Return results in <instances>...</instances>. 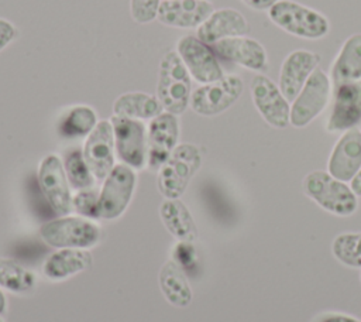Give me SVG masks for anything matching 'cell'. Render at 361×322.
<instances>
[{
	"label": "cell",
	"mask_w": 361,
	"mask_h": 322,
	"mask_svg": "<svg viewBox=\"0 0 361 322\" xmlns=\"http://www.w3.org/2000/svg\"><path fill=\"white\" fill-rule=\"evenodd\" d=\"M192 78L175 49L168 51L161 62L157 82V97L165 112L182 114L189 106Z\"/></svg>",
	"instance_id": "6da1fadb"
},
{
	"label": "cell",
	"mask_w": 361,
	"mask_h": 322,
	"mask_svg": "<svg viewBox=\"0 0 361 322\" xmlns=\"http://www.w3.org/2000/svg\"><path fill=\"white\" fill-rule=\"evenodd\" d=\"M202 164V155L195 144L176 145L158 169V189L166 199H179Z\"/></svg>",
	"instance_id": "7a4b0ae2"
},
{
	"label": "cell",
	"mask_w": 361,
	"mask_h": 322,
	"mask_svg": "<svg viewBox=\"0 0 361 322\" xmlns=\"http://www.w3.org/2000/svg\"><path fill=\"white\" fill-rule=\"evenodd\" d=\"M302 185L303 192L327 212L350 216L357 209V195L353 189L326 171L309 172Z\"/></svg>",
	"instance_id": "3957f363"
},
{
	"label": "cell",
	"mask_w": 361,
	"mask_h": 322,
	"mask_svg": "<svg viewBox=\"0 0 361 322\" xmlns=\"http://www.w3.org/2000/svg\"><path fill=\"white\" fill-rule=\"evenodd\" d=\"M268 16L279 28L300 38L317 40L330 30L323 14L292 0H278L268 8Z\"/></svg>",
	"instance_id": "277c9868"
},
{
	"label": "cell",
	"mask_w": 361,
	"mask_h": 322,
	"mask_svg": "<svg viewBox=\"0 0 361 322\" xmlns=\"http://www.w3.org/2000/svg\"><path fill=\"white\" fill-rule=\"evenodd\" d=\"M42 240L59 249H87L100 239V227L85 217L62 216L39 227Z\"/></svg>",
	"instance_id": "5b68a950"
},
{
	"label": "cell",
	"mask_w": 361,
	"mask_h": 322,
	"mask_svg": "<svg viewBox=\"0 0 361 322\" xmlns=\"http://www.w3.org/2000/svg\"><path fill=\"white\" fill-rule=\"evenodd\" d=\"M244 89L238 75H224L221 79L200 85L190 95L189 106L200 116H216L233 106Z\"/></svg>",
	"instance_id": "8992f818"
},
{
	"label": "cell",
	"mask_w": 361,
	"mask_h": 322,
	"mask_svg": "<svg viewBox=\"0 0 361 322\" xmlns=\"http://www.w3.org/2000/svg\"><path fill=\"white\" fill-rule=\"evenodd\" d=\"M135 172L126 164L114 165L99 191V219H116L128 206L134 188Z\"/></svg>",
	"instance_id": "52a82bcc"
},
{
	"label": "cell",
	"mask_w": 361,
	"mask_h": 322,
	"mask_svg": "<svg viewBox=\"0 0 361 322\" xmlns=\"http://www.w3.org/2000/svg\"><path fill=\"white\" fill-rule=\"evenodd\" d=\"M175 51L186 66L190 78H193L197 83H210L224 76L216 52L210 45L200 41L196 35L180 37L176 41Z\"/></svg>",
	"instance_id": "ba28073f"
},
{
	"label": "cell",
	"mask_w": 361,
	"mask_h": 322,
	"mask_svg": "<svg viewBox=\"0 0 361 322\" xmlns=\"http://www.w3.org/2000/svg\"><path fill=\"white\" fill-rule=\"evenodd\" d=\"M110 123L114 133V147L123 164L133 169L147 165V130L141 120L111 116Z\"/></svg>",
	"instance_id": "9c48e42d"
},
{
	"label": "cell",
	"mask_w": 361,
	"mask_h": 322,
	"mask_svg": "<svg viewBox=\"0 0 361 322\" xmlns=\"http://www.w3.org/2000/svg\"><path fill=\"white\" fill-rule=\"evenodd\" d=\"M330 97V79L326 72L316 68L290 106V124L307 126L326 107Z\"/></svg>",
	"instance_id": "30bf717a"
},
{
	"label": "cell",
	"mask_w": 361,
	"mask_h": 322,
	"mask_svg": "<svg viewBox=\"0 0 361 322\" xmlns=\"http://www.w3.org/2000/svg\"><path fill=\"white\" fill-rule=\"evenodd\" d=\"M39 188L59 216H66L73 209L71 184L68 181L63 162L56 154H48L42 158L38 168Z\"/></svg>",
	"instance_id": "8fae6325"
},
{
	"label": "cell",
	"mask_w": 361,
	"mask_h": 322,
	"mask_svg": "<svg viewBox=\"0 0 361 322\" xmlns=\"http://www.w3.org/2000/svg\"><path fill=\"white\" fill-rule=\"evenodd\" d=\"M179 121L169 112L151 119L147 130V167L158 171L178 145Z\"/></svg>",
	"instance_id": "7c38bea8"
},
{
	"label": "cell",
	"mask_w": 361,
	"mask_h": 322,
	"mask_svg": "<svg viewBox=\"0 0 361 322\" xmlns=\"http://www.w3.org/2000/svg\"><path fill=\"white\" fill-rule=\"evenodd\" d=\"M252 102L264 120L276 129H285L290 123V106L279 86L264 75H255L251 80Z\"/></svg>",
	"instance_id": "4fadbf2b"
},
{
	"label": "cell",
	"mask_w": 361,
	"mask_h": 322,
	"mask_svg": "<svg viewBox=\"0 0 361 322\" xmlns=\"http://www.w3.org/2000/svg\"><path fill=\"white\" fill-rule=\"evenodd\" d=\"M114 133L110 120H100L86 137L83 158L96 181H104L114 168Z\"/></svg>",
	"instance_id": "5bb4252c"
},
{
	"label": "cell",
	"mask_w": 361,
	"mask_h": 322,
	"mask_svg": "<svg viewBox=\"0 0 361 322\" xmlns=\"http://www.w3.org/2000/svg\"><path fill=\"white\" fill-rule=\"evenodd\" d=\"M361 123V79L334 85L329 131H345Z\"/></svg>",
	"instance_id": "9a60e30c"
},
{
	"label": "cell",
	"mask_w": 361,
	"mask_h": 322,
	"mask_svg": "<svg viewBox=\"0 0 361 322\" xmlns=\"http://www.w3.org/2000/svg\"><path fill=\"white\" fill-rule=\"evenodd\" d=\"M213 11L209 0H162L157 20L171 28H197Z\"/></svg>",
	"instance_id": "2e32d148"
},
{
	"label": "cell",
	"mask_w": 361,
	"mask_h": 322,
	"mask_svg": "<svg viewBox=\"0 0 361 322\" xmlns=\"http://www.w3.org/2000/svg\"><path fill=\"white\" fill-rule=\"evenodd\" d=\"M319 64L320 56L306 49H296L285 58L279 73V89L288 102L296 99Z\"/></svg>",
	"instance_id": "e0dca14e"
},
{
	"label": "cell",
	"mask_w": 361,
	"mask_h": 322,
	"mask_svg": "<svg viewBox=\"0 0 361 322\" xmlns=\"http://www.w3.org/2000/svg\"><path fill=\"white\" fill-rule=\"evenodd\" d=\"M361 169V131L345 130L329 158V174L343 182L351 181Z\"/></svg>",
	"instance_id": "ac0fdd59"
},
{
	"label": "cell",
	"mask_w": 361,
	"mask_h": 322,
	"mask_svg": "<svg viewBox=\"0 0 361 322\" xmlns=\"http://www.w3.org/2000/svg\"><path fill=\"white\" fill-rule=\"evenodd\" d=\"M210 47L216 55L250 71H265L268 66L265 48L254 38L245 35L231 37L220 40Z\"/></svg>",
	"instance_id": "d6986e66"
},
{
	"label": "cell",
	"mask_w": 361,
	"mask_h": 322,
	"mask_svg": "<svg viewBox=\"0 0 361 322\" xmlns=\"http://www.w3.org/2000/svg\"><path fill=\"white\" fill-rule=\"evenodd\" d=\"M250 30V24L240 11L234 8H219L196 28V37L204 44L213 45L224 38L247 35Z\"/></svg>",
	"instance_id": "ffe728a7"
},
{
	"label": "cell",
	"mask_w": 361,
	"mask_h": 322,
	"mask_svg": "<svg viewBox=\"0 0 361 322\" xmlns=\"http://www.w3.org/2000/svg\"><path fill=\"white\" fill-rule=\"evenodd\" d=\"M92 266V256L85 249H61L44 263V274L49 280H63Z\"/></svg>",
	"instance_id": "44dd1931"
},
{
	"label": "cell",
	"mask_w": 361,
	"mask_h": 322,
	"mask_svg": "<svg viewBox=\"0 0 361 322\" xmlns=\"http://www.w3.org/2000/svg\"><path fill=\"white\" fill-rule=\"evenodd\" d=\"M162 113V106L157 96L147 92H126L113 103V114L135 120H151Z\"/></svg>",
	"instance_id": "7402d4cb"
},
{
	"label": "cell",
	"mask_w": 361,
	"mask_h": 322,
	"mask_svg": "<svg viewBox=\"0 0 361 322\" xmlns=\"http://www.w3.org/2000/svg\"><path fill=\"white\" fill-rule=\"evenodd\" d=\"M159 216L166 229L179 240L192 243L197 236L195 220L188 206L179 199H165L159 206Z\"/></svg>",
	"instance_id": "603a6c76"
},
{
	"label": "cell",
	"mask_w": 361,
	"mask_h": 322,
	"mask_svg": "<svg viewBox=\"0 0 361 322\" xmlns=\"http://www.w3.org/2000/svg\"><path fill=\"white\" fill-rule=\"evenodd\" d=\"M331 79L334 85L361 79V34L348 37L343 44L331 68Z\"/></svg>",
	"instance_id": "cb8c5ba5"
},
{
	"label": "cell",
	"mask_w": 361,
	"mask_h": 322,
	"mask_svg": "<svg viewBox=\"0 0 361 322\" xmlns=\"http://www.w3.org/2000/svg\"><path fill=\"white\" fill-rule=\"evenodd\" d=\"M159 287L172 305L183 308L192 301V291L186 275L175 260H169L161 267Z\"/></svg>",
	"instance_id": "d4e9b609"
},
{
	"label": "cell",
	"mask_w": 361,
	"mask_h": 322,
	"mask_svg": "<svg viewBox=\"0 0 361 322\" xmlns=\"http://www.w3.org/2000/svg\"><path fill=\"white\" fill-rule=\"evenodd\" d=\"M97 123V114L93 107L87 105H75L61 116L56 130L63 138L87 137Z\"/></svg>",
	"instance_id": "484cf974"
},
{
	"label": "cell",
	"mask_w": 361,
	"mask_h": 322,
	"mask_svg": "<svg viewBox=\"0 0 361 322\" xmlns=\"http://www.w3.org/2000/svg\"><path fill=\"white\" fill-rule=\"evenodd\" d=\"M0 285L11 292H28L35 285L31 271L10 258H0Z\"/></svg>",
	"instance_id": "4316f807"
},
{
	"label": "cell",
	"mask_w": 361,
	"mask_h": 322,
	"mask_svg": "<svg viewBox=\"0 0 361 322\" xmlns=\"http://www.w3.org/2000/svg\"><path fill=\"white\" fill-rule=\"evenodd\" d=\"M63 168L68 181L75 189H86L94 185V175L83 158V153L79 148H71L63 155Z\"/></svg>",
	"instance_id": "83f0119b"
},
{
	"label": "cell",
	"mask_w": 361,
	"mask_h": 322,
	"mask_svg": "<svg viewBox=\"0 0 361 322\" xmlns=\"http://www.w3.org/2000/svg\"><path fill=\"white\" fill-rule=\"evenodd\" d=\"M334 257L345 266L361 268V232L343 233L333 240Z\"/></svg>",
	"instance_id": "f1b7e54d"
},
{
	"label": "cell",
	"mask_w": 361,
	"mask_h": 322,
	"mask_svg": "<svg viewBox=\"0 0 361 322\" xmlns=\"http://www.w3.org/2000/svg\"><path fill=\"white\" fill-rule=\"evenodd\" d=\"M72 206L83 217L99 219V191L92 188L79 189L72 198Z\"/></svg>",
	"instance_id": "f546056e"
},
{
	"label": "cell",
	"mask_w": 361,
	"mask_h": 322,
	"mask_svg": "<svg viewBox=\"0 0 361 322\" xmlns=\"http://www.w3.org/2000/svg\"><path fill=\"white\" fill-rule=\"evenodd\" d=\"M162 0H130V16L137 24H148L158 16Z\"/></svg>",
	"instance_id": "4dcf8cb0"
},
{
	"label": "cell",
	"mask_w": 361,
	"mask_h": 322,
	"mask_svg": "<svg viewBox=\"0 0 361 322\" xmlns=\"http://www.w3.org/2000/svg\"><path fill=\"white\" fill-rule=\"evenodd\" d=\"M17 35H18L17 27L11 21L0 17V52L6 47H8L16 40Z\"/></svg>",
	"instance_id": "1f68e13d"
},
{
	"label": "cell",
	"mask_w": 361,
	"mask_h": 322,
	"mask_svg": "<svg viewBox=\"0 0 361 322\" xmlns=\"http://www.w3.org/2000/svg\"><path fill=\"white\" fill-rule=\"evenodd\" d=\"M316 322H361L360 319L343 314H326L320 316Z\"/></svg>",
	"instance_id": "d6a6232c"
},
{
	"label": "cell",
	"mask_w": 361,
	"mask_h": 322,
	"mask_svg": "<svg viewBox=\"0 0 361 322\" xmlns=\"http://www.w3.org/2000/svg\"><path fill=\"white\" fill-rule=\"evenodd\" d=\"M247 7L252 10H268L278 0H241Z\"/></svg>",
	"instance_id": "836d02e7"
},
{
	"label": "cell",
	"mask_w": 361,
	"mask_h": 322,
	"mask_svg": "<svg viewBox=\"0 0 361 322\" xmlns=\"http://www.w3.org/2000/svg\"><path fill=\"white\" fill-rule=\"evenodd\" d=\"M350 188L353 189V192L358 196H361V169L357 172V175L351 179V185Z\"/></svg>",
	"instance_id": "e575fe53"
},
{
	"label": "cell",
	"mask_w": 361,
	"mask_h": 322,
	"mask_svg": "<svg viewBox=\"0 0 361 322\" xmlns=\"http://www.w3.org/2000/svg\"><path fill=\"white\" fill-rule=\"evenodd\" d=\"M6 311V298L4 294L0 291V315Z\"/></svg>",
	"instance_id": "d590c367"
},
{
	"label": "cell",
	"mask_w": 361,
	"mask_h": 322,
	"mask_svg": "<svg viewBox=\"0 0 361 322\" xmlns=\"http://www.w3.org/2000/svg\"><path fill=\"white\" fill-rule=\"evenodd\" d=\"M0 322H3V321H1V319H0Z\"/></svg>",
	"instance_id": "8d00e7d4"
},
{
	"label": "cell",
	"mask_w": 361,
	"mask_h": 322,
	"mask_svg": "<svg viewBox=\"0 0 361 322\" xmlns=\"http://www.w3.org/2000/svg\"><path fill=\"white\" fill-rule=\"evenodd\" d=\"M209 1H210V0H209Z\"/></svg>",
	"instance_id": "74e56055"
}]
</instances>
